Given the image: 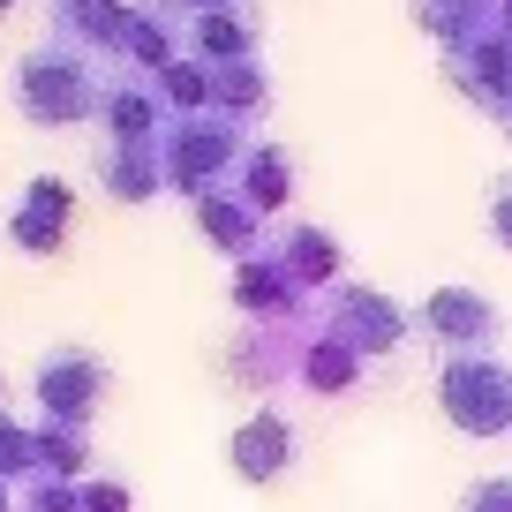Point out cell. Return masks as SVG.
<instances>
[{
  "label": "cell",
  "mask_w": 512,
  "mask_h": 512,
  "mask_svg": "<svg viewBox=\"0 0 512 512\" xmlns=\"http://www.w3.org/2000/svg\"><path fill=\"white\" fill-rule=\"evenodd\" d=\"M8 91H16V113L31 128H76L98 113V98H106V76H98L91 53L61 46V38H46V46H31L16 61V76H8Z\"/></svg>",
  "instance_id": "cell-1"
},
{
  "label": "cell",
  "mask_w": 512,
  "mask_h": 512,
  "mask_svg": "<svg viewBox=\"0 0 512 512\" xmlns=\"http://www.w3.org/2000/svg\"><path fill=\"white\" fill-rule=\"evenodd\" d=\"M159 159H166V189L204 204L211 189H226V181L241 174L249 136H241V121H226V113H174V121L159 128Z\"/></svg>",
  "instance_id": "cell-2"
},
{
  "label": "cell",
  "mask_w": 512,
  "mask_h": 512,
  "mask_svg": "<svg viewBox=\"0 0 512 512\" xmlns=\"http://www.w3.org/2000/svg\"><path fill=\"white\" fill-rule=\"evenodd\" d=\"M437 407L460 437H505L512 430V369L497 354H445Z\"/></svg>",
  "instance_id": "cell-3"
},
{
  "label": "cell",
  "mask_w": 512,
  "mask_h": 512,
  "mask_svg": "<svg viewBox=\"0 0 512 512\" xmlns=\"http://www.w3.org/2000/svg\"><path fill=\"white\" fill-rule=\"evenodd\" d=\"M309 332H317V317H302V324H241V332L226 339V354H219L226 384H241V392H264V407H272L279 384L302 377Z\"/></svg>",
  "instance_id": "cell-4"
},
{
  "label": "cell",
  "mask_w": 512,
  "mask_h": 512,
  "mask_svg": "<svg viewBox=\"0 0 512 512\" xmlns=\"http://www.w3.org/2000/svg\"><path fill=\"white\" fill-rule=\"evenodd\" d=\"M106 392H113V369L98 362L91 347H53V354H38V369H31L38 422H83V430H91Z\"/></svg>",
  "instance_id": "cell-5"
},
{
  "label": "cell",
  "mask_w": 512,
  "mask_h": 512,
  "mask_svg": "<svg viewBox=\"0 0 512 512\" xmlns=\"http://www.w3.org/2000/svg\"><path fill=\"white\" fill-rule=\"evenodd\" d=\"M317 317L332 324V332L347 339V347L362 354V362H377V354H392L400 339H415V332H422V324L407 317V309L392 302V294H377V287H354V279L324 294V309H317Z\"/></svg>",
  "instance_id": "cell-6"
},
{
  "label": "cell",
  "mask_w": 512,
  "mask_h": 512,
  "mask_svg": "<svg viewBox=\"0 0 512 512\" xmlns=\"http://www.w3.org/2000/svg\"><path fill=\"white\" fill-rule=\"evenodd\" d=\"M234 309H241V324H302V317H317V309H309V287L279 264V249H256L249 264H234Z\"/></svg>",
  "instance_id": "cell-7"
},
{
  "label": "cell",
  "mask_w": 512,
  "mask_h": 512,
  "mask_svg": "<svg viewBox=\"0 0 512 512\" xmlns=\"http://www.w3.org/2000/svg\"><path fill=\"white\" fill-rule=\"evenodd\" d=\"M415 324H422V332H430L445 354H490L497 332H505L497 302H490V294H475V287H437L430 302H422Z\"/></svg>",
  "instance_id": "cell-8"
},
{
  "label": "cell",
  "mask_w": 512,
  "mask_h": 512,
  "mask_svg": "<svg viewBox=\"0 0 512 512\" xmlns=\"http://www.w3.org/2000/svg\"><path fill=\"white\" fill-rule=\"evenodd\" d=\"M445 76L460 83L475 106H490L497 121L512 113V38L505 31H482V38H467V46H452L445 53Z\"/></svg>",
  "instance_id": "cell-9"
},
{
  "label": "cell",
  "mask_w": 512,
  "mask_h": 512,
  "mask_svg": "<svg viewBox=\"0 0 512 512\" xmlns=\"http://www.w3.org/2000/svg\"><path fill=\"white\" fill-rule=\"evenodd\" d=\"M189 53V23L166 16V8H151V0H136V16H128V38H121V61H113V76H144L159 83L166 68Z\"/></svg>",
  "instance_id": "cell-10"
},
{
  "label": "cell",
  "mask_w": 512,
  "mask_h": 512,
  "mask_svg": "<svg viewBox=\"0 0 512 512\" xmlns=\"http://www.w3.org/2000/svg\"><path fill=\"white\" fill-rule=\"evenodd\" d=\"M226 460H234L241 482H279L294 467V422L279 415V407H256V415L234 422V437H226Z\"/></svg>",
  "instance_id": "cell-11"
},
{
  "label": "cell",
  "mask_w": 512,
  "mask_h": 512,
  "mask_svg": "<svg viewBox=\"0 0 512 512\" xmlns=\"http://www.w3.org/2000/svg\"><path fill=\"white\" fill-rule=\"evenodd\" d=\"M98 121H106V144H159V128L174 121V113H166L159 83H144V76H106Z\"/></svg>",
  "instance_id": "cell-12"
},
{
  "label": "cell",
  "mask_w": 512,
  "mask_h": 512,
  "mask_svg": "<svg viewBox=\"0 0 512 512\" xmlns=\"http://www.w3.org/2000/svg\"><path fill=\"white\" fill-rule=\"evenodd\" d=\"M136 0H53V38L76 53H98V61H121V38Z\"/></svg>",
  "instance_id": "cell-13"
},
{
  "label": "cell",
  "mask_w": 512,
  "mask_h": 512,
  "mask_svg": "<svg viewBox=\"0 0 512 512\" xmlns=\"http://www.w3.org/2000/svg\"><path fill=\"white\" fill-rule=\"evenodd\" d=\"M272 249H279V264H287L309 294L347 287V249H339V234H324V226L294 219V226H279V234H272Z\"/></svg>",
  "instance_id": "cell-14"
},
{
  "label": "cell",
  "mask_w": 512,
  "mask_h": 512,
  "mask_svg": "<svg viewBox=\"0 0 512 512\" xmlns=\"http://www.w3.org/2000/svg\"><path fill=\"white\" fill-rule=\"evenodd\" d=\"M264 46V8L256 0H234V8H211V16L189 23V53L196 61H249V53Z\"/></svg>",
  "instance_id": "cell-15"
},
{
  "label": "cell",
  "mask_w": 512,
  "mask_h": 512,
  "mask_svg": "<svg viewBox=\"0 0 512 512\" xmlns=\"http://www.w3.org/2000/svg\"><path fill=\"white\" fill-rule=\"evenodd\" d=\"M196 234H204L211 249L226 256V264H249L256 249H272V234H264V219H256V211L241 204L234 189H211L204 204H196Z\"/></svg>",
  "instance_id": "cell-16"
},
{
  "label": "cell",
  "mask_w": 512,
  "mask_h": 512,
  "mask_svg": "<svg viewBox=\"0 0 512 512\" xmlns=\"http://www.w3.org/2000/svg\"><path fill=\"white\" fill-rule=\"evenodd\" d=\"M362 369H369V362L317 317V332H309V347H302V377H294V392H309V400H339V392H354V384H362Z\"/></svg>",
  "instance_id": "cell-17"
},
{
  "label": "cell",
  "mask_w": 512,
  "mask_h": 512,
  "mask_svg": "<svg viewBox=\"0 0 512 512\" xmlns=\"http://www.w3.org/2000/svg\"><path fill=\"white\" fill-rule=\"evenodd\" d=\"M68 241V189L61 181H31L16 204V219H8V249L23 256H53Z\"/></svg>",
  "instance_id": "cell-18"
},
{
  "label": "cell",
  "mask_w": 512,
  "mask_h": 512,
  "mask_svg": "<svg viewBox=\"0 0 512 512\" xmlns=\"http://www.w3.org/2000/svg\"><path fill=\"white\" fill-rule=\"evenodd\" d=\"M98 189H106L113 204H151V196L166 189L159 144H106L98 151Z\"/></svg>",
  "instance_id": "cell-19"
},
{
  "label": "cell",
  "mask_w": 512,
  "mask_h": 512,
  "mask_svg": "<svg viewBox=\"0 0 512 512\" xmlns=\"http://www.w3.org/2000/svg\"><path fill=\"white\" fill-rule=\"evenodd\" d=\"M264 106H272V68H264V53H249V61H219V68H211V113H226V121L249 128Z\"/></svg>",
  "instance_id": "cell-20"
},
{
  "label": "cell",
  "mask_w": 512,
  "mask_h": 512,
  "mask_svg": "<svg viewBox=\"0 0 512 512\" xmlns=\"http://www.w3.org/2000/svg\"><path fill=\"white\" fill-rule=\"evenodd\" d=\"M226 189H234L256 219H272V211L287 204V189H294V159L279 144H249V159H241V174L226 181Z\"/></svg>",
  "instance_id": "cell-21"
},
{
  "label": "cell",
  "mask_w": 512,
  "mask_h": 512,
  "mask_svg": "<svg viewBox=\"0 0 512 512\" xmlns=\"http://www.w3.org/2000/svg\"><path fill=\"white\" fill-rule=\"evenodd\" d=\"M497 8H505V0H407V16H415L445 53L467 46V38H482V31H497Z\"/></svg>",
  "instance_id": "cell-22"
},
{
  "label": "cell",
  "mask_w": 512,
  "mask_h": 512,
  "mask_svg": "<svg viewBox=\"0 0 512 512\" xmlns=\"http://www.w3.org/2000/svg\"><path fill=\"white\" fill-rule=\"evenodd\" d=\"M38 475L91 482V430L83 422H38Z\"/></svg>",
  "instance_id": "cell-23"
},
{
  "label": "cell",
  "mask_w": 512,
  "mask_h": 512,
  "mask_svg": "<svg viewBox=\"0 0 512 512\" xmlns=\"http://www.w3.org/2000/svg\"><path fill=\"white\" fill-rule=\"evenodd\" d=\"M159 98H166V113H211V61L181 53V61L159 76Z\"/></svg>",
  "instance_id": "cell-24"
},
{
  "label": "cell",
  "mask_w": 512,
  "mask_h": 512,
  "mask_svg": "<svg viewBox=\"0 0 512 512\" xmlns=\"http://www.w3.org/2000/svg\"><path fill=\"white\" fill-rule=\"evenodd\" d=\"M0 482H38V422L0 415Z\"/></svg>",
  "instance_id": "cell-25"
},
{
  "label": "cell",
  "mask_w": 512,
  "mask_h": 512,
  "mask_svg": "<svg viewBox=\"0 0 512 512\" xmlns=\"http://www.w3.org/2000/svg\"><path fill=\"white\" fill-rule=\"evenodd\" d=\"M16 512H83V482L38 475V482H23V505H16Z\"/></svg>",
  "instance_id": "cell-26"
},
{
  "label": "cell",
  "mask_w": 512,
  "mask_h": 512,
  "mask_svg": "<svg viewBox=\"0 0 512 512\" xmlns=\"http://www.w3.org/2000/svg\"><path fill=\"white\" fill-rule=\"evenodd\" d=\"M460 512H512V475H490L460 497Z\"/></svg>",
  "instance_id": "cell-27"
},
{
  "label": "cell",
  "mask_w": 512,
  "mask_h": 512,
  "mask_svg": "<svg viewBox=\"0 0 512 512\" xmlns=\"http://www.w3.org/2000/svg\"><path fill=\"white\" fill-rule=\"evenodd\" d=\"M83 512H128V490L113 475H91L83 482Z\"/></svg>",
  "instance_id": "cell-28"
},
{
  "label": "cell",
  "mask_w": 512,
  "mask_h": 512,
  "mask_svg": "<svg viewBox=\"0 0 512 512\" xmlns=\"http://www.w3.org/2000/svg\"><path fill=\"white\" fill-rule=\"evenodd\" d=\"M490 234H497V249H512V181L490 196Z\"/></svg>",
  "instance_id": "cell-29"
},
{
  "label": "cell",
  "mask_w": 512,
  "mask_h": 512,
  "mask_svg": "<svg viewBox=\"0 0 512 512\" xmlns=\"http://www.w3.org/2000/svg\"><path fill=\"white\" fill-rule=\"evenodd\" d=\"M151 8H166V16L196 23V16H211V8H234V0H151Z\"/></svg>",
  "instance_id": "cell-30"
},
{
  "label": "cell",
  "mask_w": 512,
  "mask_h": 512,
  "mask_svg": "<svg viewBox=\"0 0 512 512\" xmlns=\"http://www.w3.org/2000/svg\"><path fill=\"white\" fill-rule=\"evenodd\" d=\"M497 31H505V38H512V0H505V8H497Z\"/></svg>",
  "instance_id": "cell-31"
},
{
  "label": "cell",
  "mask_w": 512,
  "mask_h": 512,
  "mask_svg": "<svg viewBox=\"0 0 512 512\" xmlns=\"http://www.w3.org/2000/svg\"><path fill=\"white\" fill-rule=\"evenodd\" d=\"M0 512H16V505H8V482H0Z\"/></svg>",
  "instance_id": "cell-32"
},
{
  "label": "cell",
  "mask_w": 512,
  "mask_h": 512,
  "mask_svg": "<svg viewBox=\"0 0 512 512\" xmlns=\"http://www.w3.org/2000/svg\"><path fill=\"white\" fill-rule=\"evenodd\" d=\"M8 8H16V0H0V16H8Z\"/></svg>",
  "instance_id": "cell-33"
},
{
  "label": "cell",
  "mask_w": 512,
  "mask_h": 512,
  "mask_svg": "<svg viewBox=\"0 0 512 512\" xmlns=\"http://www.w3.org/2000/svg\"><path fill=\"white\" fill-rule=\"evenodd\" d=\"M0 392H8V377H0Z\"/></svg>",
  "instance_id": "cell-34"
},
{
  "label": "cell",
  "mask_w": 512,
  "mask_h": 512,
  "mask_svg": "<svg viewBox=\"0 0 512 512\" xmlns=\"http://www.w3.org/2000/svg\"><path fill=\"white\" fill-rule=\"evenodd\" d=\"M505 128H512V113H505Z\"/></svg>",
  "instance_id": "cell-35"
}]
</instances>
